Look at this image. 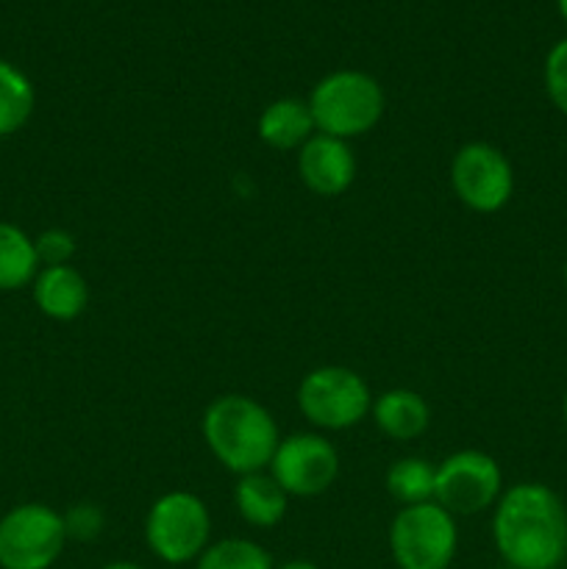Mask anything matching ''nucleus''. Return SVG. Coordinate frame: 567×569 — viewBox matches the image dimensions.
<instances>
[{"label": "nucleus", "mask_w": 567, "mask_h": 569, "mask_svg": "<svg viewBox=\"0 0 567 569\" xmlns=\"http://www.w3.org/2000/svg\"><path fill=\"white\" fill-rule=\"evenodd\" d=\"M493 539L515 569H556L567 556V511L545 483H515L495 503Z\"/></svg>", "instance_id": "1"}, {"label": "nucleus", "mask_w": 567, "mask_h": 569, "mask_svg": "<svg viewBox=\"0 0 567 569\" xmlns=\"http://www.w3.org/2000/svg\"><path fill=\"white\" fill-rule=\"evenodd\" d=\"M203 439L211 456L233 476H253L270 467L281 433L270 411L245 395H222L203 415Z\"/></svg>", "instance_id": "2"}, {"label": "nucleus", "mask_w": 567, "mask_h": 569, "mask_svg": "<svg viewBox=\"0 0 567 569\" xmlns=\"http://www.w3.org/2000/svg\"><path fill=\"white\" fill-rule=\"evenodd\" d=\"M317 133L354 139L372 131L384 114V89L361 70H339L322 78L309 98Z\"/></svg>", "instance_id": "3"}, {"label": "nucleus", "mask_w": 567, "mask_h": 569, "mask_svg": "<svg viewBox=\"0 0 567 569\" xmlns=\"http://www.w3.org/2000/svg\"><path fill=\"white\" fill-rule=\"evenodd\" d=\"M456 548V517L437 500L404 506L389 526V550L398 569H448Z\"/></svg>", "instance_id": "4"}, {"label": "nucleus", "mask_w": 567, "mask_h": 569, "mask_svg": "<svg viewBox=\"0 0 567 569\" xmlns=\"http://www.w3.org/2000/svg\"><path fill=\"white\" fill-rule=\"evenodd\" d=\"M211 517L192 492H167L150 506L145 542L165 565H189L209 548Z\"/></svg>", "instance_id": "5"}, {"label": "nucleus", "mask_w": 567, "mask_h": 569, "mask_svg": "<svg viewBox=\"0 0 567 569\" xmlns=\"http://www.w3.org/2000/svg\"><path fill=\"white\" fill-rule=\"evenodd\" d=\"M298 409L311 426L345 431L372 411V395L365 378L348 367H317L300 381Z\"/></svg>", "instance_id": "6"}, {"label": "nucleus", "mask_w": 567, "mask_h": 569, "mask_svg": "<svg viewBox=\"0 0 567 569\" xmlns=\"http://www.w3.org/2000/svg\"><path fill=\"white\" fill-rule=\"evenodd\" d=\"M64 517L44 503L14 506L0 520V567L50 569L64 550Z\"/></svg>", "instance_id": "7"}, {"label": "nucleus", "mask_w": 567, "mask_h": 569, "mask_svg": "<svg viewBox=\"0 0 567 569\" xmlns=\"http://www.w3.org/2000/svg\"><path fill=\"white\" fill-rule=\"evenodd\" d=\"M450 187L467 209L495 214L515 192V170L504 150L489 142H467L450 161Z\"/></svg>", "instance_id": "8"}, {"label": "nucleus", "mask_w": 567, "mask_h": 569, "mask_svg": "<svg viewBox=\"0 0 567 569\" xmlns=\"http://www.w3.org/2000/svg\"><path fill=\"white\" fill-rule=\"evenodd\" d=\"M504 495V476L493 456L459 450L437 467L434 500L454 517H472L495 506Z\"/></svg>", "instance_id": "9"}, {"label": "nucleus", "mask_w": 567, "mask_h": 569, "mask_svg": "<svg viewBox=\"0 0 567 569\" xmlns=\"http://www.w3.org/2000/svg\"><path fill=\"white\" fill-rule=\"evenodd\" d=\"M339 472V456L328 439L317 433H292L272 453L270 476L289 498H317Z\"/></svg>", "instance_id": "10"}, {"label": "nucleus", "mask_w": 567, "mask_h": 569, "mask_svg": "<svg viewBox=\"0 0 567 569\" xmlns=\"http://www.w3.org/2000/svg\"><path fill=\"white\" fill-rule=\"evenodd\" d=\"M298 176L320 198H337L354 183L356 159L345 139L315 133L298 150Z\"/></svg>", "instance_id": "11"}, {"label": "nucleus", "mask_w": 567, "mask_h": 569, "mask_svg": "<svg viewBox=\"0 0 567 569\" xmlns=\"http://www.w3.org/2000/svg\"><path fill=\"white\" fill-rule=\"evenodd\" d=\"M33 300L44 317L70 322L87 309L89 289L76 267H42L39 276L33 278Z\"/></svg>", "instance_id": "12"}, {"label": "nucleus", "mask_w": 567, "mask_h": 569, "mask_svg": "<svg viewBox=\"0 0 567 569\" xmlns=\"http://www.w3.org/2000/svg\"><path fill=\"white\" fill-rule=\"evenodd\" d=\"M315 120L306 100H272L259 117V139L272 150H300L315 137Z\"/></svg>", "instance_id": "13"}, {"label": "nucleus", "mask_w": 567, "mask_h": 569, "mask_svg": "<svg viewBox=\"0 0 567 569\" xmlns=\"http://www.w3.org/2000/svg\"><path fill=\"white\" fill-rule=\"evenodd\" d=\"M372 420L389 439L409 442L426 431L431 411H428L426 400L411 389H389V392L378 395L372 403Z\"/></svg>", "instance_id": "14"}, {"label": "nucleus", "mask_w": 567, "mask_h": 569, "mask_svg": "<svg viewBox=\"0 0 567 569\" xmlns=\"http://www.w3.org/2000/svg\"><path fill=\"white\" fill-rule=\"evenodd\" d=\"M233 503L242 520L253 528H272L284 520L289 506V495L278 487V481L265 472L239 478L233 489Z\"/></svg>", "instance_id": "15"}, {"label": "nucleus", "mask_w": 567, "mask_h": 569, "mask_svg": "<svg viewBox=\"0 0 567 569\" xmlns=\"http://www.w3.org/2000/svg\"><path fill=\"white\" fill-rule=\"evenodd\" d=\"M37 276L39 259L33 239L22 228L0 222V292H17L33 283Z\"/></svg>", "instance_id": "16"}, {"label": "nucleus", "mask_w": 567, "mask_h": 569, "mask_svg": "<svg viewBox=\"0 0 567 569\" xmlns=\"http://www.w3.org/2000/svg\"><path fill=\"white\" fill-rule=\"evenodd\" d=\"M33 106H37V92L26 72L0 59V139L20 131L31 120Z\"/></svg>", "instance_id": "17"}, {"label": "nucleus", "mask_w": 567, "mask_h": 569, "mask_svg": "<svg viewBox=\"0 0 567 569\" xmlns=\"http://www.w3.org/2000/svg\"><path fill=\"white\" fill-rule=\"evenodd\" d=\"M434 481H437V467L417 456L395 461L387 470V492L404 506L434 500Z\"/></svg>", "instance_id": "18"}, {"label": "nucleus", "mask_w": 567, "mask_h": 569, "mask_svg": "<svg viewBox=\"0 0 567 569\" xmlns=\"http://www.w3.org/2000/svg\"><path fill=\"white\" fill-rule=\"evenodd\" d=\"M195 569H276L270 553L250 539H220L200 553Z\"/></svg>", "instance_id": "19"}, {"label": "nucleus", "mask_w": 567, "mask_h": 569, "mask_svg": "<svg viewBox=\"0 0 567 569\" xmlns=\"http://www.w3.org/2000/svg\"><path fill=\"white\" fill-rule=\"evenodd\" d=\"M545 92L550 103L567 117V37L559 39L545 59Z\"/></svg>", "instance_id": "20"}, {"label": "nucleus", "mask_w": 567, "mask_h": 569, "mask_svg": "<svg viewBox=\"0 0 567 569\" xmlns=\"http://www.w3.org/2000/svg\"><path fill=\"white\" fill-rule=\"evenodd\" d=\"M33 248L42 267H64L76 256V237L64 228H48L33 239Z\"/></svg>", "instance_id": "21"}, {"label": "nucleus", "mask_w": 567, "mask_h": 569, "mask_svg": "<svg viewBox=\"0 0 567 569\" xmlns=\"http://www.w3.org/2000/svg\"><path fill=\"white\" fill-rule=\"evenodd\" d=\"M61 517H64L67 539H78V542H92V539H98L106 522L103 511L94 503H78Z\"/></svg>", "instance_id": "22"}, {"label": "nucleus", "mask_w": 567, "mask_h": 569, "mask_svg": "<svg viewBox=\"0 0 567 569\" xmlns=\"http://www.w3.org/2000/svg\"><path fill=\"white\" fill-rule=\"evenodd\" d=\"M278 569H320L317 565H311V561H304V559H298V561H287V565L284 567H278Z\"/></svg>", "instance_id": "23"}, {"label": "nucleus", "mask_w": 567, "mask_h": 569, "mask_svg": "<svg viewBox=\"0 0 567 569\" xmlns=\"http://www.w3.org/2000/svg\"><path fill=\"white\" fill-rule=\"evenodd\" d=\"M100 569H145V567L133 565V561H111V565H106V567H100Z\"/></svg>", "instance_id": "24"}, {"label": "nucleus", "mask_w": 567, "mask_h": 569, "mask_svg": "<svg viewBox=\"0 0 567 569\" xmlns=\"http://www.w3.org/2000/svg\"><path fill=\"white\" fill-rule=\"evenodd\" d=\"M556 6H559V14H561V20L567 22V0H556Z\"/></svg>", "instance_id": "25"}, {"label": "nucleus", "mask_w": 567, "mask_h": 569, "mask_svg": "<svg viewBox=\"0 0 567 569\" xmlns=\"http://www.w3.org/2000/svg\"><path fill=\"white\" fill-rule=\"evenodd\" d=\"M561 417H565V426H567V392H565V400H561Z\"/></svg>", "instance_id": "26"}, {"label": "nucleus", "mask_w": 567, "mask_h": 569, "mask_svg": "<svg viewBox=\"0 0 567 569\" xmlns=\"http://www.w3.org/2000/svg\"><path fill=\"white\" fill-rule=\"evenodd\" d=\"M565 283H567V261H565Z\"/></svg>", "instance_id": "27"}]
</instances>
